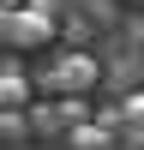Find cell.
<instances>
[{
    "label": "cell",
    "instance_id": "obj_8",
    "mask_svg": "<svg viewBox=\"0 0 144 150\" xmlns=\"http://www.w3.org/2000/svg\"><path fill=\"white\" fill-rule=\"evenodd\" d=\"M138 6H144V0H138Z\"/></svg>",
    "mask_w": 144,
    "mask_h": 150
},
{
    "label": "cell",
    "instance_id": "obj_6",
    "mask_svg": "<svg viewBox=\"0 0 144 150\" xmlns=\"http://www.w3.org/2000/svg\"><path fill=\"white\" fill-rule=\"evenodd\" d=\"M126 126L144 132V96H126Z\"/></svg>",
    "mask_w": 144,
    "mask_h": 150
},
{
    "label": "cell",
    "instance_id": "obj_4",
    "mask_svg": "<svg viewBox=\"0 0 144 150\" xmlns=\"http://www.w3.org/2000/svg\"><path fill=\"white\" fill-rule=\"evenodd\" d=\"M66 150H114V126L84 120V126H72V132H66Z\"/></svg>",
    "mask_w": 144,
    "mask_h": 150
},
{
    "label": "cell",
    "instance_id": "obj_1",
    "mask_svg": "<svg viewBox=\"0 0 144 150\" xmlns=\"http://www.w3.org/2000/svg\"><path fill=\"white\" fill-rule=\"evenodd\" d=\"M0 36H6V54L48 48V42H54V0H30V6L6 12V18H0Z\"/></svg>",
    "mask_w": 144,
    "mask_h": 150
},
{
    "label": "cell",
    "instance_id": "obj_5",
    "mask_svg": "<svg viewBox=\"0 0 144 150\" xmlns=\"http://www.w3.org/2000/svg\"><path fill=\"white\" fill-rule=\"evenodd\" d=\"M30 132H42V138L66 132V114H60V102H30Z\"/></svg>",
    "mask_w": 144,
    "mask_h": 150
},
{
    "label": "cell",
    "instance_id": "obj_2",
    "mask_svg": "<svg viewBox=\"0 0 144 150\" xmlns=\"http://www.w3.org/2000/svg\"><path fill=\"white\" fill-rule=\"evenodd\" d=\"M96 72H102L96 54H78V48H72V54H54V66L42 72V90L48 96H84L96 84Z\"/></svg>",
    "mask_w": 144,
    "mask_h": 150
},
{
    "label": "cell",
    "instance_id": "obj_7",
    "mask_svg": "<svg viewBox=\"0 0 144 150\" xmlns=\"http://www.w3.org/2000/svg\"><path fill=\"white\" fill-rule=\"evenodd\" d=\"M0 6H6V12H18V6H30V0H0Z\"/></svg>",
    "mask_w": 144,
    "mask_h": 150
},
{
    "label": "cell",
    "instance_id": "obj_3",
    "mask_svg": "<svg viewBox=\"0 0 144 150\" xmlns=\"http://www.w3.org/2000/svg\"><path fill=\"white\" fill-rule=\"evenodd\" d=\"M0 102H6V108H30V78H24L18 54H12V60H6V72H0Z\"/></svg>",
    "mask_w": 144,
    "mask_h": 150
}]
</instances>
